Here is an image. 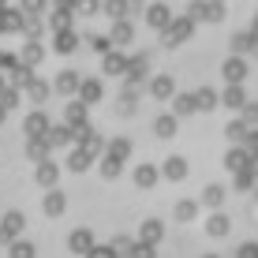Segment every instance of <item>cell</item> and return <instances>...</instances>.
<instances>
[{"label": "cell", "mask_w": 258, "mask_h": 258, "mask_svg": "<svg viewBox=\"0 0 258 258\" xmlns=\"http://www.w3.org/2000/svg\"><path fill=\"white\" fill-rule=\"evenodd\" d=\"M254 38H258V30H254Z\"/></svg>", "instance_id": "1"}]
</instances>
